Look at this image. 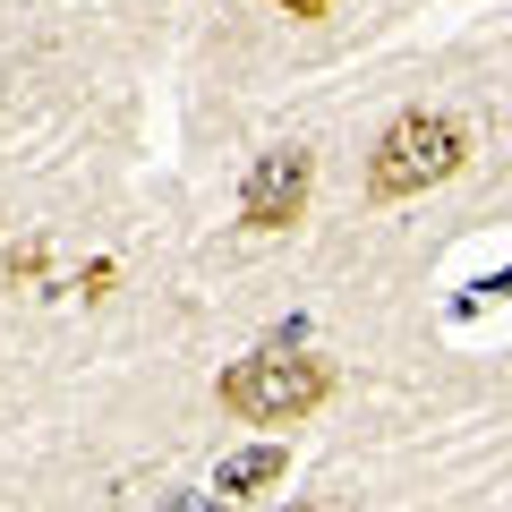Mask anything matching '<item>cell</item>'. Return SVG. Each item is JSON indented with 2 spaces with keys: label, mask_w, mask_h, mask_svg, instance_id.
Wrapping results in <instances>:
<instances>
[{
  "label": "cell",
  "mask_w": 512,
  "mask_h": 512,
  "mask_svg": "<svg viewBox=\"0 0 512 512\" xmlns=\"http://www.w3.org/2000/svg\"><path fill=\"white\" fill-rule=\"evenodd\" d=\"M214 402L231 410V419L248 427H299L308 410L333 402V359H316V350H248V359H231L214 376Z\"/></svg>",
  "instance_id": "cell-1"
},
{
  "label": "cell",
  "mask_w": 512,
  "mask_h": 512,
  "mask_svg": "<svg viewBox=\"0 0 512 512\" xmlns=\"http://www.w3.org/2000/svg\"><path fill=\"white\" fill-rule=\"evenodd\" d=\"M461 163H470V128H461L453 111H402V120L376 137V154H367V197L410 205V197H427V188H444Z\"/></svg>",
  "instance_id": "cell-2"
},
{
  "label": "cell",
  "mask_w": 512,
  "mask_h": 512,
  "mask_svg": "<svg viewBox=\"0 0 512 512\" xmlns=\"http://www.w3.org/2000/svg\"><path fill=\"white\" fill-rule=\"evenodd\" d=\"M308 197H316V154H308V146L256 154L248 180H239V231H256V239L291 231V222L308 214Z\"/></svg>",
  "instance_id": "cell-3"
},
{
  "label": "cell",
  "mask_w": 512,
  "mask_h": 512,
  "mask_svg": "<svg viewBox=\"0 0 512 512\" xmlns=\"http://www.w3.org/2000/svg\"><path fill=\"white\" fill-rule=\"evenodd\" d=\"M291 470V453L282 444H256V453H231L214 470V495H256V487H274V478Z\"/></svg>",
  "instance_id": "cell-4"
},
{
  "label": "cell",
  "mask_w": 512,
  "mask_h": 512,
  "mask_svg": "<svg viewBox=\"0 0 512 512\" xmlns=\"http://www.w3.org/2000/svg\"><path fill=\"white\" fill-rule=\"evenodd\" d=\"M0 274H9V282H35V274H43V248H35V239L9 248V256H0Z\"/></svg>",
  "instance_id": "cell-5"
},
{
  "label": "cell",
  "mask_w": 512,
  "mask_h": 512,
  "mask_svg": "<svg viewBox=\"0 0 512 512\" xmlns=\"http://www.w3.org/2000/svg\"><path fill=\"white\" fill-rule=\"evenodd\" d=\"M265 9H291V18H325L333 0H265Z\"/></svg>",
  "instance_id": "cell-6"
}]
</instances>
